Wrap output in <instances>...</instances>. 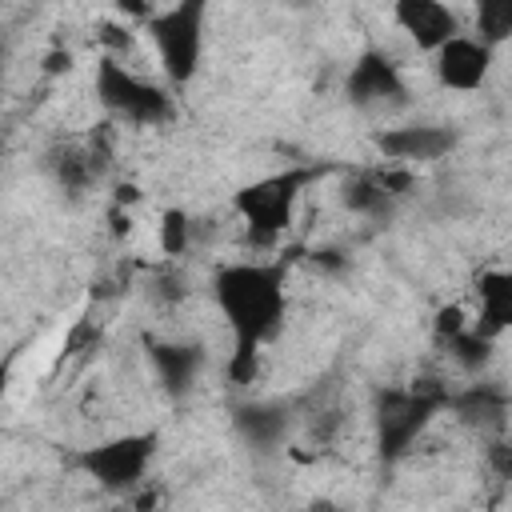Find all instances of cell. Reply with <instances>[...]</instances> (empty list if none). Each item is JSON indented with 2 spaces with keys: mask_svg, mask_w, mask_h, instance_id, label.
<instances>
[{
  "mask_svg": "<svg viewBox=\"0 0 512 512\" xmlns=\"http://www.w3.org/2000/svg\"><path fill=\"white\" fill-rule=\"evenodd\" d=\"M212 300L232 332V356L224 364L228 384L244 388L260 372V348L280 332L288 312V256L280 260H232L212 272Z\"/></svg>",
  "mask_w": 512,
  "mask_h": 512,
  "instance_id": "1",
  "label": "cell"
},
{
  "mask_svg": "<svg viewBox=\"0 0 512 512\" xmlns=\"http://www.w3.org/2000/svg\"><path fill=\"white\" fill-rule=\"evenodd\" d=\"M328 172H332V164H292L284 172H272V176H260V180L236 188L232 192V208L244 220L248 244L272 248L292 228L300 196L308 192V184H316Z\"/></svg>",
  "mask_w": 512,
  "mask_h": 512,
  "instance_id": "2",
  "label": "cell"
},
{
  "mask_svg": "<svg viewBox=\"0 0 512 512\" xmlns=\"http://www.w3.org/2000/svg\"><path fill=\"white\" fill-rule=\"evenodd\" d=\"M448 392L452 388L444 380H412L408 388H380L376 392L372 420H376V456H380V464H396L412 452V444L444 412Z\"/></svg>",
  "mask_w": 512,
  "mask_h": 512,
  "instance_id": "3",
  "label": "cell"
},
{
  "mask_svg": "<svg viewBox=\"0 0 512 512\" xmlns=\"http://www.w3.org/2000/svg\"><path fill=\"white\" fill-rule=\"evenodd\" d=\"M160 452V432L156 428H144V432H120V436H108L100 444H84L68 456V464L76 472H84L96 488L104 492H116V496H128L144 484L152 460Z\"/></svg>",
  "mask_w": 512,
  "mask_h": 512,
  "instance_id": "4",
  "label": "cell"
},
{
  "mask_svg": "<svg viewBox=\"0 0 512 512\" xmlns=\"http://www.w3.org/2000/svg\"><path fill=\"white\" fill-rule=\"evenodd\" d=\"M96 100L112 120L136 124V128H164L176 120V96L136 72H128L116 56H100L96 60V76H92Z\"/></svg>",
  "mask_w": 512,
  "mask_h": 512,
  "instance_id": "5",
  "label": "cell"
},
{
  "mask_svg": "<svg viewBox=\"0 0 512 512\" xmlns=\"http://www.w3.org/2000/svg\"><path fill=\"white\" fill-rule=\"evenodd\" d=\"M204 0H184L172 8H156L144 20V32L160 56V68L168 76V84L180 92L196 80L200 60H204Z\"/></svg>",
  "mask_w": 512,
  "mask_h": 512,
  "instance_id": "6",
  "label": "cell"
},
{
  "mask_svg": "<svg viewBox=\"0 0 512 512\" xmlns=\"http://www.w3.org/2000/svg\"><path fill=\"white\" fill-rule=\"evenodd\" d=\"M344 96L356 108H400L408 104V84H404L400 64L384 48L368 44L344 76Z\"/></svg>",
  "mask_w": 512,
  "mask_h": 512,
  "instance_id": "7",
  "label": "cell"
},
{
  "mask_svg": "<svg viewBox=\"0 0 512 512\" xmlns=\"http://www.w3.org/2000/svg\"><path fill=\"white\" fill-rule=\"evenodd\" d=\"M376 152L384 156V164H432L444 160L448 152H456L460 132L448 124H404V128H384L372 136Z\"/></svg>",
  "mask_w": 512,
  "mask_h": 512,
  "instance_id": "8",
  "label": "cell"
},
{
  "mask_svg": "<svg viewBox=\"0 0 512 512\" xmlns=\"http://www.w3.org/2000/svg\"><path fill=\"white\" fill-rule=\"evenodd\" d=\"M144 352H148V364H152V372H156V380H160L168 400H184L196 388V380H200V372L208 364V352H204L200 340H156V336H144Z\"/></svg>",
  "mask_w": 512,
  "mask_h": 512,
  "instance_id": "9",
  "label": "cell"
},
{
  "mask_svg": "<svg viewBox=\"0 0 512 512\" xmlns=\"http://www.w3.org/2000/svg\"><path fill=\"white\" fill-rule=\"evenodd\" d=\"M436 80L452 92H476L492 72V48H484L476 36H452L444 48L432 52Z\"/></svg>",
  "mask_w": 512,
  "mask_h": 512,
  "instance_id": "10",
  "label": "cell"
},
{
  "mask_svg": "<svg viewBox=\"0 0 512 512\" xmlns=\"http://www.w3.org/2000/svg\"><path fill=\"white\" fill-rule=\"evenodd\" d=\"M392 20L400 24V32L412 36V44H416L420 52H436V48H444L452 36L464 32L456 8L436 4V0H400V4H392Z\"/></svg>",
  "mask_w": 512,
  "mask_h": 512,
  "instance_id": "11",
  "label": "cell"
},
{
  "mask_svg": "<svg viewBox=\"0 0 512 512\" xmlns=\"http://www.w3.org/2000/svg\"><path fill=\"white\" fill-rule=\"evenodd\" d=\"M508 392L492 380H480V384H468V388H456L448 392V412L464 424V428H476V432H488V436H500L504 424H508Z\"/></svg>",
  "mask_w": 512,
  "mask_h": 512,
  "instance_id": "12",
  "label": "cell"
},
{
  "mask_svg": "<svg viewBox=\"0 0 512 512\" xmlns=\"http://www.w3.org/2000/svg\"><path fill=\"white\" fill-rule=\"evenodd\" d=\"M232 424H236V432H240L252 448L272 452V448L284 440V432H288V424H292V412H288V404H280V400H244V404L232 408Z\"/></svg>",
  "mask_w": 512,
  "mask_h": 512,
  "instance_id": "13",
  "label": "cell"
},
{
  "mask_svg": "<svg viewBox=\"0 0 512 512\" xmlns=\"http://www.w3.org/2000/svg\"><path fill=\"white\" fill-rule=\"evenodd\" d=\"M44 172H48L52 184H56L64 196H72V200H80L84 192H92V188L100 184V176H96V168H92V160H88L84 140L52 144V148L44 152Z\"/></svg>",
  "mask_w": 512,
  "mask_h": 512,
  "instance_id": "14",
  "label": "cell"
},
{
  "mask_svg": "<svg viewBox=\"0 0 512 512\" xmlns=\"http://www.w3.org/2000/svg\"><path fill=\"white\" fill-rule=\"evenodd\" d=\"M476 304H480V316H476L472 332H480L484 340H496L512 324V276L504 268L480 272V280H476Z\"/></svg>",
  "mask_w": 512,
  "mask_h": 512,
  "instance_id": "15",
  "label": "cell"
},
{
  "mask_svg": "<svg viewBox=\"0 0 512 512\" xmlns=\"http://www.w3.org/2000/svg\"><path fill=\"white\" fill-rule=\"evenodd\" d=\"M340 204H344L348 212H356V216H372V220L392 212V200L372 184L368 168H360V172H352V176L344 180V188H340Z\"/></svg>",
  "mask_w": 512,
  "mask_h": 512,
  "instance_id": "16",
  "label": "cell"
},
{
  "mask_svg": "<svg viewBox=\"0 0 512 512\" xmlns=\"http://www.w3.org/2000/svg\"><path fill=\"white\" fill-rule=\"evenodd\" d=\"M156 240H160L164 260L176 264L192 248V216L184 208H164L160 212V224H156Z\"/></svg>",
  "mask_w": 512,
  "mask_h": 512,
  "instance_id": "17",
  "label": "cell"
},
{
  "mask_svg": "<svg viewBox=\"0 0 512 512\" xmlns=\"http://www.w3.org/2000/svg\"><path fill=\"white\" fill-rule=\"evenodd\" d=\"M508 36H512V4L508 0H484L476 8V40L496 52Z\"/></svg>",
  "mask_w": 512,
  "mask_h": 512,
  "instance_id": "18",
  "label": "cell"
},
{
  "mask_svg": "<svg viewBox=\"0 0 512 512\" xmlns=\"http://www.w3.org/2000/svg\"><path fill=\"white\" fill-rule=\"evenodd\" d=\"M492 344H496V340H484L480 332H472V324H468L464 332H456L452 340H444L448 356H452L460 368H468V372H476V368H484V364H488Z\"/></svg>",
  "mask_w": 512,
  "mask_h": 512,
  "instance_id": "19",
  "label": "cell"
},
{
  "mask_svg": "<svg viewBox=\"0 0 512 512\" xmlns=\"http://www.w3.org/2000/svg\"><path fill=\"white\" fill-rule=\"evenodd\" d=\"M148 296H152V304H160V308H172V304L188 300V280H184V272H180L172 260L160 264L156 276H152V284H148Z\"/></svg>",
  "mask_w": 512,
  "mask_h": 512,
  "instance_id": "20",
  "label": "cell"
},
{
  "mask_svg": "<svg viewBox=\"0 0 512 512\" xmlns=\"http://www.w3.org/2000/svg\"><path fill=\"white\" fill-rule=\"evenodd\" d=\"M468 328V316H464V308L460 304H444L440 312H436V320H432V332H436V340L444 344V340H452L456 332H464Z\"/></svg>",
  "mask_w": 512,
  "mask_h": 512,
  "instance_id": "21",
  "label": "cell"
},
{
  "mask_svg": "<svg viewBox=\"0 0 512 512\" xmlns=\"http://www.w3.org/2000/svg\"><path fill=\"white\" fill-rule=\"evenodd\" d=\"M488 460H492V468H496L500 480L512 476V448H508L504 436H492V444H488Z\"/></svg>",
  "mask_w": 512,
  "mask_h": 512,
  "instance_id": "22",
  "label": "cell"
},
{
  "mask_svg": "<svg viewBox=\"0 0 512 512\" xmlns=\"http://www.w3.org/2000/svg\"><path fill=\"white\" fill-rule=\"evenodd\" d=\"M100 40L124 52V48H132V40H136V36H132V28H120V24H100Z\"/></svg>",
  "mask_w": 512,
  "mask_h": 512,
  "instance_id": "23",
  "label": "cell"
},
{
  "mask_svg": "<svg viewBox=\"0 0 512 512\" xmlns=\"http://www.w3.org/2000/svg\"><path fill=\"white\" fill-rule=\"evenodd\" d=\"M44 72H48V76L72 72V52H68V48H52V52L44 56Z\"/></svg>",
  "mask_w": 512,
  "mask_h": 512,
  "instance_id": "24",
  "label": "cell"
},
{
  "mask_svg": "<svg viewBox=\"0 0 512 512\" xmlns=\"http://www.w3.org/2000/svg\"><path fill=\"white\" fill-rule=\"evenodd\" d=\"M136 200H140V188H136V184L120 180V184L112 188V204H116V208H128V204H136Z\"/></svg>",
  "mask_w": 512,
  "mask_h": 512,
  "instance_id": "25",
  "label": "cell"
},
{
  "mask_svg": "<svg viewBox=\"0 0 512 512\" xmlns=\"http://www.w3.org/2000/svg\"><path fill=\"white\" fill-rule=\"evenodd\" d=\"M108 220H112V236L120 240V236H128V228H132V216H128V208H108Z\"/></svg>",
  "mask_w": 512,
  "mask_h": 512,
  "instance_id": "26",
  "label": "cell"
},
{
  "mask_svg": "<svg viewBox=\"0 0 512 512\" xmlns=\"http://www.w3.org/2000/svg\"><path fill=\"white\" fill-rule=\"evenodd\" d=\"M308 512H344V508H340L336 500H328V496H320V500H312V504H308Z\"/></svg>",
  "mask_w": 512,
  "mask_h": 512,
  "instance_id": "27",
  "label": "cell"
},
{
  "mask_svg": "<svg viewBox=\"0 0 512 512\" xmlns=\"http://www.w3.org/2000/svg\"><path fill=\"white\" fill-rule=\"evenodd\" d=\"M0 80H4V44H0Z\"/></svg>",
  "mask_w": 512,
  "mask_h": 512,
  "instance_id": "28",
  "label": "cell"
},
{
  "mask_svg": "<svg viewBox=\"0 0 512 512\" xmlns=\"http://www.w3.org/2000/svg\"><path fill=\"white\" fill-rule=\"evenodd\" d=\"M0 160H4V144H0Z\"/></svg>",
  "mask_w": 512,
  "mask_h": 512,
  "instance_id": "29",
  "label": "cell"
},
{
  "mask_svg": "<svg viewBox=\"0 0 512 512\" xmlns=\"http://www.w3.org/2000/svg\"><path fill=\"white\" fill-rule=\"evenodd\" d=\"M488 512H496V508H488Z\"/></svg>",
  "mask_w": 512,
  "mask_h": 512,
  "instance_id": "30",
  "label": "cell"
}]
</instances>
